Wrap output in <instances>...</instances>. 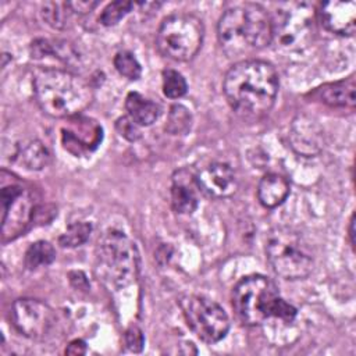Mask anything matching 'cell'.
I'll use <instances>...</instances> for the list:
<instances>
[{
	"instance_id": "29",
	"label": "cell",
	"mask_w": 356,
	"mask_h": 356,
	"mask_svg": "<svg viewBox=\"0 0 356 356\" xmlns=\"http://www.w3.org/2000/svg\"><path fill=\"white\" fill-rule=\"evenodd\" d=\"M125 343L132 352H140L145 343L143 334L136 325H131L125 332Z\"/></svg>"
},
{
	"instance_id": "11",
	"label": "cell",
	"mask_w": 356,
	"mask_h": 356,
	"mask_svg": "<svg viewBox=\"0 0 356 356\" xmlns=\"http://www.w3.org/2000/svg\"><path fill=\"white\" fill-rule=\"evenodd\" d=\"M11 321L15 330L24 337L43 339L51 331L56 316L47 303L39 299L21 298L11 306Z\"/></svg>"
},
{
	"instance_id": "31",
	"label": "cell",
	"mask_w": 356,
	"mask_h": 356,
	"mask_svg": "<svg viewBox=\"0 0 356 356\" xmlns=\"http://www.w3.org/2000/svg\"><path fill=\"white\" fill-rule=\"evenodd\" d=\"M68 3L74 14H78V15L89 14L99 4L97 1H68Z\"/></svg>"
},
{
	"instance_id": "6",
	"label": "cell",
	"mask_w": 356,
	"mask_h": 356,
	"mask_svg": "<svg viewBox=\"0 0 356 356\" xmlns=\"http://www.w3.org/2000/svg\"><path fill=\"white\" fill-rule=\"evenodd\" d=\"M266 256L274 273L285 280H303L314 267L310 243L289 227H275L267 234Z\"/></svg>"
},
{
	"instance_id": "3",
	"label": "cell",
	"mask_w": 356,
	"mask_h": 356,
	"mask_svg": "<svg viewBox=\"0 0 356 356\" xmlns=\"http://www.w3.org/2000/svg\"><path fill=\"white\" fill-rule=\"evenodd\" d=\"M217 35L228 57L260 50L273 42L271 14L256 3L231 7L218 21Z\"/></svg>"
},
{
	"instance_id": "9",
	"label": "cell",
	"mask_w": 356,
	"mask_h": 356,
	"mask_svg": "<svg viewBox=\"0 0 356 356\" xmlns=\"http://www.w3.org/2000/svg\"><path fill=\"white\" fill-rule=\"evenodd\" d=\"M1 241L3 243L24 235L36 213L38 200L32 188L17 177L7 181L1 172Z\"/></svg>"
},
{
	"instance_id": "30",
	"label": "cell",
	"mask_w": 356,
	"mask_h": 356,
	"mask_svg": "<svg viewBox=\"0 0 356 356\" xmlns=\"http://www.w3.org/2000/svg\"><path fill=\"white\" fill-rule=\"evenodd\" d=\"M49 54H53L51 43L44 39H36L31 43V56L33 58H42Z\"/></svg>"
},
{
	"instance_id": "22",
	"label": "cell",
	"mask_w": 356,
	"mask_h": 356,
	"mask_svg": "<svg viewBox=\"0 0 356 356\" xmlns=\"http://www.w3.org/2000/svg\"><path fill=\"white\" fill-rule=\"evenodd\" d=\"M56 259L54 248L47 241H36L29 245L25 252V267L28 270H36L43 266H49Z\"/></svg>"
},
{
	"instance_id": "21",
	"label": "cell",
	"mask_w": 356,
	"mask_h": 356,
	"mask_svg": "<svg viewBox=\"0 0 356 356\" xmlns=\"http://www.w3.org/2000/svg\"><path fill=\"white\" fill-rule=\"evenodd\" d=\"M40 14L43 21L54 29H65L71 19L74 11L70 3L61 1H46L42 4Z\"/></svg>"
},
{
	"instance_id": "17",
	"label": "cell",
	"mask_w": 356,
	"mask_h": 356,
	"mask_svg": "<svg viewBox=\"0 0 356 356\" xmlns=\"http://www.w3.org/2000/svg\"><path fill=\"white\" fill-rule=\"evenodd\" d=\"M289 192L291 185L284 175L277 172H268L259 182L257 199L264 207L274 209L284 203Z\"/></svg>"
},
{
	"instance_id": "4",
	"label": "cell",
	"mask_w": 356,
	"mask_h": 356,
	"mask_svg": "<svg viewBox=\"0 0 356 356\" xmlns=\"http://www.w3.org/2000/svg\"><path fill=\"white\" fill-rule=\"evenodd\" d=\"M232 306L238 318L249 327L270 318L289 323L296 316V309L281 298L277 285L260 274L246 275L234 286Z\"/></svg>"
},
{
	"instance_id": "13",
	"label": "cell",
	"mask_w": 356,
	"mask_h": 356,
	"mask_svg": "<svg viewBox=\"0 0 356 356\" xmlns=\"http://www.w3.org/2000/svg\"><path fill=\"white\" fill-rule=\"evenodd\" d=\"M71 125L61 129V142L65 150L75 156L92 152L102 142V127L89 118L71 117Z\"/></svg>"
},
{
	"instance_id": "8",
	"label": "cell",
	"mask_w": 356,
	"mask_h": 356,
	"mask_svg": "<svg viewBox=\"0 0 356 356\" xmlns=\"http://www.w3.org/2000/svg\"><path fill=\"white\" fill-rule=\"evenodd\" d=\"M203 38L202 19L192 14H172L163 19L156 44L164 57L174 61H189L200 50Z\"/></svg>"
},
{
	"instance_id": "33",
	"label": "cell",
	"mask_w": 356,
	"mask_h": 356,
	"mask_svg": "<svg viewBox=\"0 0 356 356\" xmlns=\"http://www.w3.org/2000/svg\"><path fill=\"white\" fill-rule=\"evenodd\" d=\"M353 227H355V216H352V218L349 221V241H350L352 246L355 245V231H353Z\"/></svg>"
},
{
	"instance_id": "32",
	"label": "cell",
	"mask_w": 356,
	"mask_h": 356,
	"mask_svg": "<svg viewBox=\"0 0 356 356\" xmlns=\"http://www.w3.org/2000/svg\"><path fill=\"white\" fill-rule=\"evenodd\" d=\"M65 353L67 355H74V356L85 355L86 353V343L82 339H74L65 348Z\"/></svg>"
},
{
	"instance_id": "19",
	"label": "cell",
	"mask_w": 356,
	"mask_h": 356,
	"mask_svg": "<svg viewBox=\"0 0 356 356\" xmlns=\"http://www.w3.org/2000/svg\"><path fill=\"white\" fill-rule=\"evenodd\" d=\"M128 117L138 125H152L160 115V106L138 92H129L125 99Z\"/></svg>"
},
{
	"instance_id": "23",
	"label": "cell",
	"mask_w": 356,
	"mask_h": 356,
	"mask_svg": "<svg viewBox=\"0 0 356 356\" xmlns=\"http://www.w3.org/2000/svg\"><path fill=\"white\" fill-rule=\"evenodd\" d=\"M192 127V114L182 104H172L168 111L165 131L171 135H185Z\"/></svg>"
},
{
	"instance_id": "7",
	"label": "cell",
	"mask_w": 356,
	"mask_h": 356,
	"mask_svg": "<svg viewBox=\"0 0 356 356\" xmlns=\"http://www.w3.org/2000/svg\"><path fill=\"white\" fill-rule=\"evenodd\" d=\"M316 10L309 3H281L271 15L273 42L289 54L306 50L316 33Z\"/></svg>"
},
{
	"instance_id": "15",
	"label": "cell",
	"mask_w": 356,
	"mask_h": 356,
	"mask_svg": "<svg viewBox=\"0 0 356 356\" xmlns=\"http://www.w3.org/2000/svg\"><path fill=\"white\" fill-rule=\"evenodd\" d=\"M321 25L331 33L352 36L356 29L355 1H325L317 11Z\"/></svg>"
},
{
	"instance_id": "16",
	"label": "cell",
	"mask_w": 356,
	"mask_h": 356,
	"mask_svg": "<svg viewBox=\"0 0 356 356\" xmlns=\"http://www.w3.org/2000/svg\"><path fill=\"white\" fill-rule=\"evenodd\" d=\"M197 181L189 170L181 168L174 172L171 184V206L178 214H192L199 203Z\"/></svg>"
},
{
	"instance_id": "26",
	"label": "cell",
	"mask_w": 356,
	"mask_h": 356,
	"mask_svg": "<svg viewBox=\"0 0 356 356\" xmlns=\"http://www.w3.org/2000/svg\"><path fill=\"white\" fill-rule=\"evenodd\" d=\"M188 85L182 74L175 70L163 71V93L170 99L182 97L186 93Z\"/></svg>"
},
{
	"instance_id": "27",
	"label": "cell",
	"mask_w": 356,
	"mask_h": 356,
	"mask_svg": "<svg viewBox=\"0 0 356 356\" xmlns=\"http://www.w3.org/2000/svg\"><path fill=\"white\" fill-rule=\"evenodd\" d=\"M134 7V4L131 1H113V3H108L100 17H99V21L102 25L104 26H113L115 24H118L129 11L131 8Z\"/></svg>"
},
{
	"instance_id": "18",
	"label": "cell",
	"mask_w": 356,
	"mask_h": 356,
	"mask_svg": "<svg viewBox=\"0 0 356 356\" xmlns=\"http://www.w3.org/2000/svg\"><path fill=\"white\" fill-rule=\"evenodd\" d=\"M356 83L353 76L323 85L318 90V99L331 107H349L353 108L356 103Z\"/></svg>"
},
{
	"instance_id": "28",
	"label": "cell",
	"mask_w": 356,
	"mask_h": 356,
	"mask_svg": "<svg viewBox=\"0 0 356 356\" xmlns=\"http://www.w3.org/2000/svg\"><path fill=\"white\" fill-rule=\"evenodd\" d=\"M139 125L136 122H134L129 117H120L115 122V129L117 132L125 138L127 140L135 142L140 138V131L138 128Z\"/></svg>"
},
{
	"instance_id": "24",
	"label": "cell",
	"mask_w": 356,
	"mask_h": 356,
	"mask_svg": "<svg viewBox=\"0 0 356 356\" xmlns=\"http://www.w3.org/2000/svg\"><path fill=\"white\" fill-rule=\"evenodd\" d=\"M92 227L88 222L76 221L67 227V231L60 235L58 243L63 248H76L85 243L90 235Z\"/></svg>"
},
{
	"instance_id": "12",
	"label": "cell",
	"mask_w": 356,
	"mask_h": 356,
	"mask_svg": "<svg viewBox=\"0 0 356 356\" xmlns=\"http://www.w3.org/2000/svg\"><path fill=\"white\" fill-rule=\"evenodd\" d=\"M289 145L303 157L317 156L324 147V131L318 121L307 114H298L289 127Z\"/></svg>"
},
{
	"instance_id": "1",
	"label": "cell",
	"mask_w": 356,
	"mask_h": 356,
	"mask_svg": "<svg viewBox=\"0 0 356 356\" xmlns=\"http://www.w3.org/2000/svg\"><path fill=\"white\" fill-rule=\"evenodd\" d=\"M278 74L263 60H241L225 74L222 90L231 108L246 120L264 117L278 93Z\"/></svg>"
},
{
	"instance_id": "2",
	"label": "cell",
	"mask_w": 356,
	"mask_h": 356,
	"mask_svg": "<svg viewBox=\"0 0 356 356\" xmlns=\"http://www.w3.org/2000/svg\"><path fill=\"white\" fill-rule=\"evenodd\" d=\"M32 88L40 110L53 118L79 115L93 100L92 86L83 78L67 70H35Z\"/></svg>"
},
{
	"instance_id": "14",
	"label": "cell",
	"mask_w": 356,
	"mask_h": 356,
	"mask_svg": "<svg viewBox=\"0 0 356 356\" xmlns=\"http://www.w3.org/2000/svg\"><path fill=\"white\" fill-rule=\"evenodd\" d=\"M196 181L203 192L216 199L229 197L236 192L238 188L235 171L227 163L221 161L210 163L209 165L203 167L197 172Z\"/></svg>"
},
{
	"instance_id": "25",
	"label": "cell",
	"mask_w": 356,
	"mask_h": 356,
	"mask_svg": "<svg viewBox=\"0 0 356 356\" xmlns=\"http://www.w3.org/2000/svg\"><path fill=\"white\" fill-rule=\"evenodd\" d=\"M114 67L120 72V75L128 78L129 81L138 79L142 74V67H140L139 61L128 50H122V51H118L115 54Z\"/></svg>"
},
{
	"instance_id": "5",
	"label": "cell",
	"mask_w": 356,
	"mask_h": 356,
	"mask_svg": "<svg viewBox=\"0 0 356 356\" xmlns=\"http://www.w3.org/2000/svg\"><path fill=\"white\" fill-rule=\"evenodd\" d=\"M95 271L107 286L122 289L134 284L139 274L136 245L121 231L108 229L97 241Z\"/></svg>"
},
{
	"instance_id": "20",
	"label": "cell",
	"mask_w": 356,
	"mask_h": 356,
	"mask_svg": "<svg viewBox=\"0 0 356 356\" xmlns=\"http://www.w3.org/2000/svg\"><path fill=\"white\" fill-rule=\"evenodd\" d=\"M17 156L28 170H42L50 160L49 150L39 140H29L21 146Z\"/></svg>"
},
{
	"instance_id": "10",
	"label": "cell",
	"mask_w": 356,
	"mask_h": 356,
	"mask_svg": "<svg viewBox=\"0 0 356 356\" xmlns=\"http://www.w3.org/2000/svg\"><path fill=\"white\" fill-rule=\"evenodd\" d=\"M179 306L188 327L203 342L214 343L227 335L229 318L214 300L199 295H188L181 299Z\"/></svg>"
}]
</instances>
